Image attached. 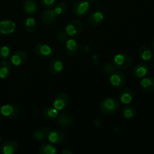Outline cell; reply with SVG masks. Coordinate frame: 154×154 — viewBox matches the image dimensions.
I'll return each instance as SVG.
<instances>
[{
  "label": "cell",
  "mask_w": 154,
  "mask_h": 154,
  "mask_svg": "<svg viewBox=\"0 0 154 154\" xmlns=\"http://www.w3.org/2000/svg\"><path fill=\"white\" fill-rule=\"evenodd\" d=\"M150 66L147 63H138L132 69V75L135 78H142L147 75Z\"/></svg>",
  "instance_id": "obj_9"
},
{
  "label": "cell",
  "mask_w": 154,
  "mask_h": 154,
  "mask_svg": "<svg viewBox=\"0 0 154 154\" xmlns=\"http://www.w3.org/2000/svg\"><path fill=\"white\" fill-rule=\"evenodd\" d=\"M27 59H28V56L25 51H18L12 54L11 57V63L14 66H20L21 65H23L27 61Z\"/></svg>",
  "instance_id": "obj_11"
},
{
  "label": "cell",
  "mask_w": 154,
  "mask_h": 154,
  "mask_svg": "<svg viewBox=\"0 0 154 154\" xmlns=\"http://www.w3.org/2000/svg\"><path fill=\"white\" fill-rule=\"evenodd\" d=\"M84 23L81 20H73L66 27V33L71 37H77L84 30Z\"/></svg>",
  "instance_id": "obj_3"
},
{
  "label": "cell",
  "mask_w": 154,
  "mask_h": 154,
  "mask_svg": "<svg viewBox=\"0 0 154 154\" xmlns=\"http://www.w3.org/2000/svg\"><path fill=\"white\" fill-rule=\"evenodd\" d=\"M104 20V14L101 11H96L89 16L88 22L92 26L100 25Z\"/></svg>",
  "instance_id": "obj_21"
},
{
  "label": "cell",
  "mask_w": 154,
  "mask_h": 154,
  "mask_svg": "<svg viewBox=\"0 0 154 154\" xmlns=\"http://www.w3.org/2000/svg\"><path fill=\"white\" fill-rule=\"evenodd\" d=\"M16 29V23L10 20L0 21V33L4 35L13 33Z\"/></svg>",
  "instance_id": "obj_16"
},
{
  "label": "cell",
  "mask_w": 154,
  "mask_h": 154,
  "mask_svg": "<svg viewBox=\"0 0 154 154\" xmlns=\"http://www.w3.org/2000/svg\"><path fill=\"white\" fill-rule=\"evenodd\" d=\"M63 62L57 59H52L48 64V70L54 75H60L63 72Z\"/></svg>",
  "instance_id": "obj_15"
},
{
  "label": "cell",
  "mask_w": 154,
  "mask_h": 154,
  "mask_svg": "<svg viewBox=\"0 0 154 154\" xmlns=\"http://www.w3.org/2000/svg\"><path fill=\"white\" fill-rule=\"evenodd\" d=\"M12 70L11 63L4 60L0 62V78L5 79L10 75Z\"/></svg>",
  "instance_id": "obj_20"
},
{
  "label": "cell",
  "mask_w": 154,
  "mask_h": 154,
  "mask_svg": "<svg viewBox=\"0 0 154 154\" xmlns=\"http://www.w3.org/2000/svg\"><path fill=\"white\" fill-rule=\"evenodd\" d=\"M11 55V48L8 46H2L0 48V58L4 60H7V59L10 58Z\"/></svg>",
  "instance_id": "obj_30"
},
{
  "label": "cell",
  "mask_w": 154,
  "mask_h": 154,
  "mask_svg": "<svg viewBox=\"0 0 154 154\" xmlns=\"http://www.w3.org/2000/svg\"><path fill=\"white\" fill-rule=\"evenodd\" d=\"M141 89L144 92L150 93L154 90V77H144L140 83Z\"/></svg>",
  "instance_id": "obj_19"
},
{
  "label": "cell",
  "mask_w": 154,
  "mask_h": 154,
  "mask_svg": "<svg viewBox=\"0 0 154 154\" xmlns=\"http://www.w3.org/2000/svg\"><path fill=\"white\" fill-rule=\"evenodd\" d=\"M90 3L85 0H79L72 5V11L75 15L78 17H84L90 11Z\"/></svg>",
  "instance_id": "obj_5"
},
{
  "label": "cell",
  "mask_w": 154,
  "mask_h": 154,
  "mask_svg": "<svg viewBox=\"0 0 154 154\" xmlns=\"http://www.w3.org/2000/svg\"><path fill=\"white\" fill-rule=\"evenodd\" d=\"M65 43V50L67 55L72 57H75L79 51V45L78 42L75 39H68Z\"/></svg>",
  "instance_id": "obj_12"
},
{
  "label": "cell",
  "mask_w": 154,
  "mask_h": 154,
  "mask_svg": "<svg viewBox=\"0 0 154 154\" xmlns=\"http://www.w3.org/2000/svg\"><path fill=\"white\" fill-rule=\"evenodd\" d=\"M87 2H88L90 4H93V3H95L96 2V0H87Z\"/></svg>",
  "instance_id": "obj_35"
},
{
  "label": "cell",
  "mask_w": 154,
  "mask_h": 154,
  "mask_svg": "<svg viewBox=\"0 0 154 154\" xmlns=\"http://www.w3.org/2000/svg\"><path fill=\"white\" fill-rule=\"evenodd\" d=\"M1 115L7 119H14L20 114V110L17 105L14 104H6L2 105L0 108Z\"/></svg>",
  "instance_id": "obj_4"
},
{
  "label": "cell",
  "mask_w": 154,
  "mask_h": 154,
  "mask_svg": "<svg viewBox=\"0 0 154 154\" xmlns=\"http://www.w3.org/2000/svg\"><path fill=\"white\" fill-rule=\"evenodd\" d=\"M110 83L116 89H121L126 83V75L120 71H114L110 75Z\"/></svg>",
  "instance_id": "obj_7"
},
{
  "label": "cell",
  "mask_w": 154,
  "mask_h": 154,
  "mask_svg": "<svg viewBox=\"0 0 154 154\" xmlns=\"http://www.w3.org/2000/svg\"><path fill=\"white\" fill-rule=\"evenodd\" d=\"M34 52L37 57L42 59L51 58L54 55V50L50 45L44 43H38L35 46Z\"/></svg>",
  "instance_id": "obj_6"
},
{
  "label": "cell",
  "mask_w": 154,
  "mask_h": 154,
  "mask_svg": "<svg viewBox=\"0 0 154 154\" xmlns=\"http://www.w3.org/2000/svg\"><path fill=\"white\" fill-rule=\"evenodd\" d=\"M57 38L58 39V41L61 42H66L68 40L67 35L66 32L63 31H60L57 33Z\"/></svg>",
  "instance_id": "obj_32"
},
{
  "label": "cell",
  "mask_w": 154,
  "mask_h": 154,
  "mask_svg": "<svg viewBox=\"0 0 154 154\" xmlns=\"http://www.w3.org/2000/svg\"><path fill=\"white\" fill-rule=\"evenodd\" d=\"M57 122L62 128L70 127L73 123V118L72 116L66 113H61L58 114L57 117Z\"/></svg>",
  "instance_id": "obj_17"
},
{
  "label": "cell",
  "mask_w": 154,
  "mask_h": 154,
  "mask_svg": "<svg viewBox=\"0 0 154 154\" xmlns=\"http://www.w3.org/2000/svg\"><path fill=\"white\" fill-rule=\"evenodd\" d=\"M69 103V98L66 93H60L56 95L53 101V107L58 111H63L67 108Z\"/></svg>",
  "instance_id": "obj_8"
},
{
  "label": "cell",
  "mask_w": 154,
  "mask_h": 154,
  "mask_svg": "<svg viewBox=\"0 0 154 154\" xmlns=\"http://www.w3.org/2000/svg\"><path fill=\"white\" fill-rule=\"evenodd\" d=\"M68 9H69V7H68V5L66 2H60L54 7V11L57 16H61V15L65 14L67 12Z\"/></svg>",
  "instance_id": "obj_29"
},
{
  "label": "cell",
  "mask_w": 154,
  "mask_h": 154,
  "mask_svg": "<svg viewBox=\"0 0 154 154\" xmlns=\"http://www.w3.org/2000/svg\"><path fill=\"white\" fill-rule=\"evenodd\" d=\"M2 141V137H1V135H0V142H1Z\"/></svg>",
  "instance_id": "obj_38"
},
{
  "label": "cell",
  "mask_w": 154,
  "mask_h": 154,
  "mask_svg": "<svg viewBox=\"0 0 154 154\" xmlns=\"http://www.w3.org/2000/svg\"><path fill=\"white\" fill-rule=\"evenodd\" d=\"M120 102L114 98H107L100 105V110L104 114L111 115L117 112L120 108Z\"/></svg>",
  "instance_id": "obj_1"
},
{
  "label": "cell",
  "mask_w": 154,
  "mask_h": 154,
  "mask_svg": "<svg viewBox=\"0 0 154 154\" xmlns=\"http://www.w3.org/2000/svg\"><path fill=\"white\" fill-rule=\"evenodd\" d=\"M135 98V93L130 88H125L119 95V99L124 105H129Z\"/></svg>",
  "instance_id": "obj_14"
},
{
  "label": "cell",
  "mask_w": 154,
  "mask_h": 154,
  "mask_svg": "<svg viewBox=\"0 0 154 154\" xmlns=\"http://www.w3.org/2000/svg\"><path fill=\"white\" fill-rule=\"evenodd\" d=\"M48 141L52 144H62L65 141L66 135L62 131L60 130H51L47 136Z\"/></svg>",
  "instance_id": "obj_13"
},
{
  "label": "cell",
  "mask_w": 154,
  "mask_h": 154,
  "mask_svg": "<svg viewBox=\"0 0 154 154\" xmlns=\"http://www.w3.org/2000/svg\"><path fill=\"white\" fill-rule=\"evenodd\" d=\"M56 0H41V3L45 8H51L55 4Z\"/></svg>",
  "instance_id": "obj_33"
},
{
  "label": "cell",
  "mask_w": 154,
  "mask_h": 154,
  "mask_svg": "<svg viewBox=\"0 0 154 154\" xmlns=\"http://www.w3.org/2000/svg\"><path fill=\"white\" fill-rule=\"evenodd\" d=\"M152 48H153V50L154 51V39L153 40V42H152Z\"/></svg>",
  "instance_id": "obj_36"
},
{
  "label": "cell",
  "mask_w": 154,
  "mask_h": 154,
  "mask_svg": "<svg viewBox=\"0 0 154 154\" xmlns=\"http://www.w3.org/2000/svg\"><path fill=\"white\" fill-rule=\"evenodd\" d=\"M23 8L27 14H34L38 9V6L35 0H25L23 4Z\"/></svg>",
  "instance_id": "obj_22"
},
{
  "label": "cell",
  "mask_w": 154,
  "mask_h": 154,
  "mask_svg": "<svg viewBox=\"0 0 154 154\" xmlns=\"http://www.w3.org/2000/svg\"><path fill=\"white\" fill-rule=\"evenodd\" d=\"M57 153V150L56 147L49 143H45L42 144L39 148V153L41 154H56Z\"/></svg>",
  "instance_id": "obj_27"
},
{
  "label": "cell",
  "mask_w": 154,
  "mask_h": 154,
  "mask_svg": "<svg viewBox=\"0 0 154 154\" xmlns=\"http://www.w3.org/2000/svg\"><path fill=\"white\" fill-rule=\"evenodd\" d=\"M24 29L28 32L32 33L36 29V20L34 17H28L24 23Z\"/></svg>",
  "instance_id": "obj_28"
},
{
  "label": "cell",
  "mask_w": 154,
  "mask_h": 154,
  "mask_svg": "<svg viewBox=\"0 0 154 154\" xmlns=\"http://www.w3.org/2000/svg\"><path fill=\"white\" fill-rule=\"evenodd\" d=\"M123 117L127 120H131L137 115V111L133 106L129 105H125L121 109Z\"/></svg>",
  "instance_id": "obj_24"
},
{
  "label": "cell",
  "mask_w": 154,
  "mask_h": 154,
  "mask_svg": "<svg viewBox=\"0 0 154 154\" xmlns=\"http://www.w3.org/2000/svg\"><path fill=\"white\" fill-rule=\"evenodd\" d=\"M2 115H0V123H1V122H2Z\"/></svg>",
  "instance_id": "obj_37"
},
{
  "label": "cell",
  "mask_w": 154,
  "mask_h": 154,
  "mask_svg": "<svg viewBox=\"0 0 154 154\" xmlns=\"http://www.w3.org/2000/svg\"><path fill=\"white\" fill-rule=\"evenodd\" d=\"M114 69H115V67L114 66L113 63H107L104 66L103 72L107 75H111L114 71Z\"/></svg>",
  "instance_id": "obj_31"
},
{
  "label": "cell",
  "mask_w": 154,
  "mask_h": 154,
  "mask_svg": "<svg viewBox=\"0 0 154 154\" xmlns=\"http://www.w3.org/2000/svg\"><path fill=\"white\" fill-rule=\"evenodd\" d=\"M18 150V144L16 141L8 140L2 144L0 146V150L4 154H14Z\"/></svg>",
  "instance_id": "obj_10"
},
{
  "label": "cell",
  "mask_w": 154,
  "mask_h": 154,
  "mask_svg": "<svg viewBox=\"0 0 154 154\" xmlns=\"http://www.w3.org/2000/svg\"><path fill=\"white\" fill-rule=\"evenodd\" d=\"M62 153L63 154H72V152L71 151V150H68L67 149H66V150H64L62 151Z\"/></svg>",
  "instance_id": "obj_34"
},
{
  "label": "cell",
  "mask_w": 154,
  "mask_h": 154,
  "mask_svg": "<svg viewBox=\"0 0 154 154\" xmlns=\"http://www.w3.org/2000/svg\"><path fill=\"white\" fill-rule=\"evenodd\" d=\"M138 54L144 61H150L153 58V53L148 47L142 45L138 48Z\"/></svg>",
  "instance_id": "obj_26"
},
{
  "label": "cell",
  "mask_w": 154,
  "mask_h": 154,
  "mask_svg": "<svg viewBox=\"0 0 154 154\" xmlns=\"http://www.w3.org/2000/svg\"><path fill=\"white\" fill-rule=\"evenodd\" d=\"M57 19V15L54 10H46L43 11L42 14V22L47 25H52L56 22Z\"/></svg>",
  "instance_id": "obj_18"
},
{
  "label": "cell",
  "mask_w": 154,
  "mask_h": 154,
  "mask_svg": "<svg viewBox=\"0 0 154 154\" xmlns=\"http://www.w3.org/2000/svg\"><path fill=\"white\" fill-rule=\"evenodd\" d=\"M132 64V58L126 54H117L113 60V65L117 69H126Z\"/></svg>",
  "instance_id": "obj_2"
},
{
  "label": "cell",
  "mask_w": 154,
  "mask_h": 154,
  "mask_svg": "<svg viewBox=\"0 0 154 154\" xmlns=\"http://www.w3.org/2000/svg\"><path fill=\"white\" fill-rule=\"evenodd\" d=\"M58 110L56 109L54 107L51 106H47L44 108V110L42 111V115L47 120H54L58 116L59 112Z\"/></svg>",
  "instance_id": "obj_25"
},
{
  "label": "cell",
  "mask_w": 154,
  "mask_h": 154,
  "mask_svg": "<svg viewBox=\"0 0 154 154\" xmlns=\"http://www.w3.org/2000/svg\"><path fill=\"white\" fill-rule=\"evenodd\" d=\"M51 129L49 127H45L41 129H36L33 132L32 137L35 141H44L47 138L48 133L51 132Z\"/></svg>",
  "instance_id": "obj_23"
}]
</instances>
